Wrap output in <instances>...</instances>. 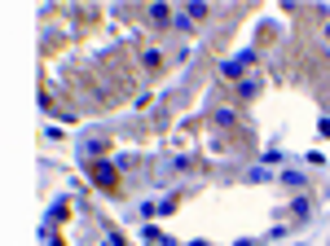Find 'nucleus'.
Returning <instances> with one entry per match:
<instances>
[{"label":"nucleus","mask_w":330,"mask_h":246,"mask_svg":"<svg viewBox=\"0 0 330 246\" xmlns=\"http://www.w3.org/2000/svg\"><path fill=\"white\" fill-rule=\"evenodd\" d=\"M93 176H97V185H110V181H115V167H110V163H97Z\"/></svg>","instance_id":"nucleus-1"},{"label":"nucleus","mask_w":330,"mask_h":246,"mask_svg":"<svg viewBox=\"0 0 330 246\" xmlns=\"http://www.w3.org/2000/svg\"><path fill=\"white\" fill-rule=\"evenodd\" d=\"M145 242H159V246H176V242H172V237H167V233H159V229H154V225H150V229H145Z\"/></svg>","instance_id":"nucleus-2"},{"label":"nucleus","mask_w":330,"mask_h":246,"mask_svg":"<svg viewBox=\"0 0 330 246\" xmlns=\"http://www.w3.org/2000/svg\"><path fill=\"white\" fill-rule=\"evenodd\" d=\"M291 211H295V220H308V211H313V207H308V198H295V207H291Z\"/></svg>","instance_id":"nucleus-3"}]
</instances>
